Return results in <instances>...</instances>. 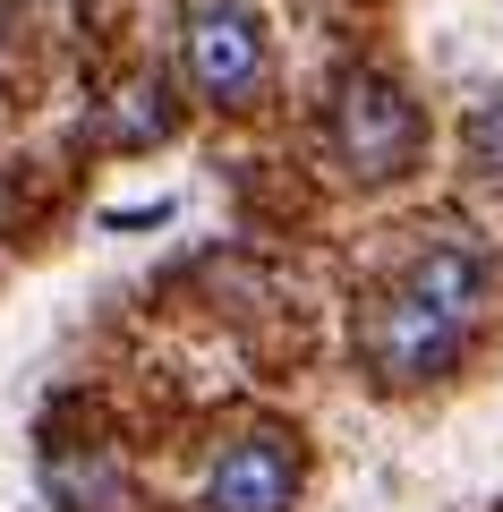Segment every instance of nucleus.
Instances as JSON below:
<instances>
[{"label": "nucleus", "mask_w": 503, "mask_h": 512, "mask_svg": "<svg viewBox=\"0 0 503 512\" xmlns=\"http://www.w3.org/2000/svg\"><path fill=\"white\" fill-rule=\"evenodd\" d=\"M94 137L103 146H154V137H171V86L162 77H128L111 94V111L94 120Z\"/></svg>", "instance_id": "obj_6"}, {"label": "nucleus", "mask_w": 503, "mask_h": 512, "mask_svg": "<svg viewBox=\"0 0 503 512\" xmlns=\"http://www.w3.org/2000/svg\"><path fill=\"white\" fill-rule=\"evenodd\" d=\"M299 495V453L282 436H239L205 478V512H290Z\"/></svg>", "instance_id": "obj_4"}, {"label": "nucleus", "mask_w": 503, "mask_h": 512, "mask_svg": "<svg viewBox=\"0 0 503 512\" xmlns=\"http://www.w3.org/2000/svg\"><path fill=\"white\" fill-rule=\"evenodd\" d=\"M9 26H18V9H9V0H0V43H9Z\"/></svg>", "instance_id": "obj_8"}, {"label": "nucleus", "mask_w": 503, "mask_h": 512, "mask_svg": "<svg viewBox=\"0 0 503 512\" xmlns=\"http://www.w3.org/2000/svg\"><path fill=\"white\" fill-rule=\"evenodd\" d=\"M401 282H410L418 299H435L444 316H461V325L486 308V256H478V248H461V239H435V248H418Z\"/></svg>", "instance_id": "obj_5"}, {"label": "nucleus", "mask_w": 503, "mask_h": 512, "mask_svg": "<svg viewBox=\"0 0 503 512\" xmlns=\"http://www.w3.org/2000/svg\"><path fill=\"white\" fill-rule=\"evenodd\" d=\"M461 342H469V325L444 316L435 299H418L410 282L384 291L376 308H367V325H359V350H367V367H376L384 384H435L461 359Z\"/></svg>", "instance_id": "obj_2"}, {"label": "nucleus", "mask_w": 503, "mask_h": 512, "mask_svg": "<svg viewBox=\"0 0 503 512\" xmlns=\"http://www.w3.org/2000/svg\"><path fill=\"white\" fill-rule=\"evenodd\" d=\"M418 137H427L418 128V103L393 77H376V69L342 77V94H333V154L350 163V180H367V188L401 180L418 163Z\"/></svg>", "instance_id": "obj_1"}, {"label": "nucleus", "mask_w": 503, "mask_h": 512, "mask_svg": "<svg viewBox=\"0 0 503 512\" xmlns=\"http://www.w3.org/2000/svg\"><path fill=\"white\" fill-rule=\"evenodd\" d=\"M469 154H478L486 180H503V103H478V111H469Z\"/></svg>", "instance_id": "obj_7"}, {"label": "nucleus", "mask_w": 503, "mask_h": 512, "mask_svg": "<svg viewBox=\"0 0 503 512\" xmlns=\"http://www.w3.org/2000/svg\"><path fill=\"white\" fill-rule=\"evenodd\" d=\"M180 60H188V86L205 103H248L256 77H265V26L239 0H197L188 35H180Z\"/></svg>", "instance_id": "obj_3"}]
</instances>
